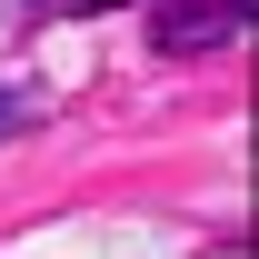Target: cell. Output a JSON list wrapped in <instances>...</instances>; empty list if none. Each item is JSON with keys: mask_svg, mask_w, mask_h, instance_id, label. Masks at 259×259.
I'll return each mask as SVG.
<instances>
[{"mask_svg": "<svg viewBox=\"0 0 259 259\" xmlns=\"http://www.w3.org/2000/svg\"><path fill=\"white\" fill-rule=\"evenodd\" d=\"M249 20V0H190V10H160L150 30H160V50H209V40H229Z\"/></svg>", "mask_w": 259, "mask_h": 259, "instance_id": "cell-1", "label": "cell"}, {"mask_svg": "<svg viewBox=\"0 0 259 259\" xmlns=\"http://www.w3.org/2000/svg\"><path fill=\"white\" fill-rule=\"evenodd\" d=\"M10 130H20V100H10V90H0V140H10Z\"/></svg>", "mask_w": 259, "mask_h": 259, "instance_id": "cell-2", "label": "cell"}, {"mask_svg": "<svg viewBox=\"0 0 259 259\" xmlns=\"http://www.w3.org/2000/svg\"><path fill=\"white\" fill-rule=\"evenodd\" d=\"M50 10H100V0H50Z\"/></svg>", "mask_w": 259, "mask_h": 259, "instance_id": "cell-3", "label": "cell"}]
</instances>
